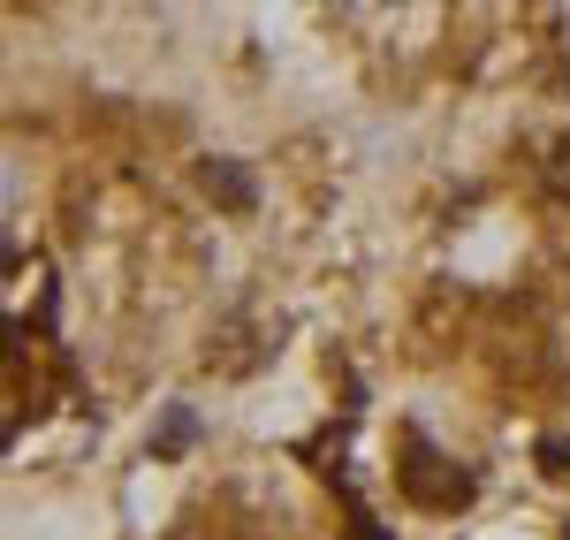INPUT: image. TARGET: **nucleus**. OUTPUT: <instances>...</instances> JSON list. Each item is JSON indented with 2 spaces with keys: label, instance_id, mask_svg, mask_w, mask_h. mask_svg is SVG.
I'll use <instances>...</instances> for the list:
<instances>
[{
  "label": "nucleus",
  "instance_id": "f257e3e1",
  "mask_svg": "<svg viewBox=\"0 0 570 540\" xmlns=\"http://www.w3.org/2000/svg\"><path fill=\"white\" fill-rule=\"evenodd\" d=\"M540 183H548V198H556V206H570V137H556V145H548Z\"/></svg>",
  "mask_w": 570,
  "mask_h": 540
},
{
  "label": "nucleus",
  "instance_id": "f03ea898",
  "mask_svg": "<svg viewBox=\"0 0 570 540\" xmlns=\"http://www.w3.org/2000/svg\"><path fill=\"white\" fill-rule=\"evenodd\" d=\"M206 190H220L228 206H252V183L236 176V168H220V160H214V168H206Z\"/></svg>",
  "mask_w": 570,
  "mask_h": 540
}]
</instances>
